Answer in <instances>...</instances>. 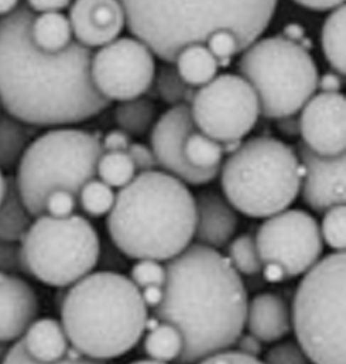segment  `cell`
I'll list each match as a JSON object with an SVG mask.
<instances>
[{
  "label": "cell",
  "instance_id": "cell-1",
  "mask_svg": "<svg viewBox=\"0 0 346 364\" xmlns=\"http://www.w3.org/2000/svg\"><path fill=\"white\" fill-rule=\"evenodd\" d=\"M35 13L21 3L0 17V106L32 127L90 120L110 106L91 80L92 51L77 41L60 53L39 50L31 39Z\"/></svg>",
  "mask_w": 346,
  "mask_h": 364
},
{
  "label": "cell",
  "instance_id": "cell-2",
  "mask_svg": "<svg viewBox=\"0 0 346 364\" xmlns=\"http://www.w3.org/2000/svg\"><path fill=\"white\" fill-rule=\"evenodd\" d=\"M165 269L163 301L153 316L175 326L183 337L175 363H198L232 348L244 333L249 300L241 275L225 255L191 243Z\"/></svg>",
  "mask_w": 346,
  "mask_h": 364
},
{
  "label": "cell",
  "instance_id": "cell-3",
  "mask_svg": "<svg viewBox=\"0 0 346 364\" xmlns=\"http://www.w3.org/2000/svg\"><path fill=\"white\" fill-rule=\"evenodd\" d=\"M106 227L124 256L169 262L194 240V196L163 171L138 173L116 194Z\"/></svg>",
  "mask_w": 346,
  "mask_h": 364
},
{
  "label": "cell",
  "instance_id": "cell-4",
  "mask_svg": "<svg viewBox=\"0 0 346 364\" xmlns=\"http://www.w3.org/2000/svg\"><path fill=\"white\" fill-rule=\"evenodd\" d=\"M125 26L161 61L215 31L232 32L244 51L269 26L278 0H119Z\"/></svg>",
  "mask_w": 346,
  "mask_h": 364
},
{
  "label": "cell",
  "instance_id": "cell-5",
  "mask_svg": "<svg viewBox=\"0 0 346 364\" xmlns=\"http://www.w3.org/2000/svg\"><path fill=\"white\" fill-rule=\"evenodd\" d=\"M147 318L141 289L113 271L88 274L62 299L61 323L69 344L97 360L116 359L135 348Z\"/></svg>",
  "mask_w": 346,
  "mask_h": 364
},
{
  "label": "cell",
  "instance_id": "cell-6",
  "mask_svg": "<svg viewBox=\"0 0 346 364\" xmlns=\"http://www.w3.org/2000/svg\"><path fill=\"white\" fill-rule=\"evenodd\" d=\"M225 200L253 219H266L296 201L303 166L296 150L271 136L242 143L220 166Z\"/></svg>",
  "mask_w": 346,
  "mask_h": 364
},
{
  "label": "cell",
  "instance_id": "cell-7",
  "mask_svg": "<svg viewBox=\"0 0 346 364\" xmlns=\"http://www.w3.org/2000/svg\"><path fill=\"white\" fill-rule=\"evenodd\" d=\"M102 153L98 136L82 129H51L33 139L14 176L29 213L35 219L44 215V203L54 190H67L77 197L82 186L97 178Z\"/></svg>",
  "mask_w": 346,
  "mask_h": 364
},
{
  "label": "cell",
  "instance_id": "cell-8",
  "mask_svg": "<svg viewBox=\"0 0 346 364\" xmlns=\"http://www.w3.org/2000/svg\"><path fill=\"white\" fill-rule=\"evenodd\" d=\"M291 328L313 364H345V252L320 259L298 284Z\"/></svg>",
  "mask_w": 346,
  "mask_h": 364
},
{
  "label": "cell",
  "instance_id": "cell-9",
  "mask_svg": "<svg viewBox=\"0 0 346 364\" xmlns=\"http://www.w3.org/2000/svg\"><path fill=\"white\" fill-rule=\"evenodd\" d=\"M239 76L257 94L266 119L296 116L318 90V66L309 51L283 36L253 41L238 62Z\"/></svg>",
  "mask_w": 346,
  "mask_h": 364
},
{
  "label": "cell",
  "instance_id": "cell-10",
  "mask_svg": "<svg viewBox=\"0 0 346 364\" xmlns=\"http://www.w3.org/2000/svg\"><path fill=\"white\" fill-rule=\"evenodd\" d=\"M28 275L53 287H70L92 272L101 257L95 227L80 215H41L20 242Z\"/></svg>",
  "mask_w": 346,
  "mask_h": 364
},
{
  "label": "cell",
  "instance_id": "cell-11",
  "mask_svg": "<svg viewBox=\"0 0 346 364\" xmlns=\"http://www.w3.org/2000/svg\"><path fill=\"white\" fill-rule=\"evenodd\" d=\"M190 110L195 128L219 143L242 141L261 114L253 87L232 73L219 75L200 87Z\"/></svg>",
  "mask_w": 346,
  "mask_h": 364
},
{
  "label": "cell",
  "instance_id": "cell-12",
  "mask_svg": "<svg viewBox=\"0 0 346 364\" xmlns=\"http://www.w3.org/2000/svg\"><path fill=\"white\" fill-rule=\"evenodd\" d=\"M254 238L261 263L281 265L287 279L306 274L323 253L319 224L301 209H286L266 218Z\"/></svg>",
  "mask_w": 346,
  "mask_h": 364
},
{
  "label": "cell",
  "instance_id": "cell-13",
  "mask_svg": "<svg viewBox=\"0 0 346 364\" xmlns=\"http://www.w3.org/2000/svg\"><path fill=\"white\" fill-rule=\"evenodd\" d=\"M156 55L136 38H121L101 47L91 58V80L104 100L124 102L150 90Z\"/></svg>",
  "mask_w": 346,
  "mask_h": 364
},
{
  "label": "cell",
  "instance_id": "cell-14",
  "mask_svg": "<svg viewBox=\"0 0 346 364\" xmlns=\"http://www.w3.org/2000/svg\"><path fill=\"white\" fill-rule=\"evenodd\" d=\"M188 105H176L168 109L154 122L150 142L158 166L185 184L202 186L215 181L220 169H197L184 157V142L195 131Z\"/></svg>",
  "mask_w": 346,
  "mask_h": 364
},
{
  "label": "cell",
  "instance_id": "cell-15",
  "mask_svg": "<svg viewBox=\"0 0 346 364\" xmlns=\"http://www.w3.org/2000/svg\"><path fill=\"white\" fill-rule=\"evenodd\" d=\"M298 117L303 143L320 156H338L345 153V95L315 94Z\"/></svg>",
  "mask_w": 346,
  "mask_h": 364
},
{
  "label": "cell",
  "instance_id": "cell-16",
  "mask_svg": "<svg viewBox=\"0 0 346 364\" xmlns=\"http://www.w3.org/2000/svg\"><path fill=\"white\" fill-rule=\"evenodd\" d=\"M303 166L301 194L304 203L323 215L337 205H345V153L320 156L303 142L296 150Z\"/></svg>",
  "mask_w": 346,
  "mask_h": 364
},
{
  "label": "cell",
  "instance_id": "cell-17",
  "mask_svg": "<svg viewBox=\"0 0 346 364\" xmlns=\"http://www.w3.org/2000/svg\"><path fill=\"white\" fill-rule=\"evenodd\" d=\"M67 18L76 41L90 50L119 39L125 26L119 0H75Z\"/></svg>",
  "mask_w": 346,
  "mask_h": 364
},
{
  "label": "cell",
  "instance_id": "cell-18",
  "mask_svg": "<svg viewBox=\"0 0 346 364\" xmlns=\"http://www.w3.org/2000/svg\"><path fill=\"white\" fill-rule=\"evenodd\" d=\"M39 315V299L21 275L0 274V343H16Z\"/></svg>",
  "mask_w": 346,
  "mask_h": 364
},
{
  "label": "cell",
  "instance_id": "cell-19",
  "mask_svg": "<svg viewBox=\"0 0 346 364\" xmlns=\"http://www.w3.org/2000/svg\"><path fill=\"white\" fill-rule=\"evenodd\" d=\"M194 240L200 245L219 250L231 241L238 230V215L225 196L206 190L194 197Z\"/></svg>",
  "mask_w": 346,
  "mask_h": 364
},
{
  "label": "cell",
  "instance_id": "cell-20",
  "mask_svg": "<svg viewBox=\"0 0 346 364\" xmlns=\"http://www.w3.org/2000/svg\"><path fill=\"white\" fill-rule=\"evenodd\" d=\"M244 327L263 344L276 343L291 331V309L279 294L261 293L247 303Z\"/></svg>",
  "mask_w": 346,
  "mask_h": 364
},
{
  "label": "cell",
  "instance_id": "cell-21",
  "mask_svg": "<svg viewBox=\"0 0 346 364\" xmlns=\"http://www.w3.org/2000/svg\"><path fill=\"white\" fill-rule=\"evenodd\" d=\"M26 353L36 362H58L69 349V340L62 323L53 318L36 319L21 338Z\"/></svg>",
  "mask_w": 346,
  "mask_h": 364
},
{
  "label": "cell",
  "instance_id": "cell-22",
  "mask_svg": "<svg viewBox=\"0 0 346 364\" xmlns=\"http://www.w3.org/2000/svg\"><path fill=\"white\" fill-rule=\"evenodd\" d=\"M33 219L21 198L14 176L6 178V191L0 201V240L20 243Z\"/></svg>",
  "mask_w": 346,
  "mask_h": 364
},
{
  "label": "cell",
  "instance_id": "cell-23",
  "mask_svg": "<svg viewBox=\"0 0 346 364\" xmlns=\"http://www.w3.org/2000/svg\"><path fill=\"white\" fill-rule=\"evenodd\" d=\"M173 63L184 82L194 88L213 80L219 70V63L204 43L185 46Z\"/></svg>",
  "mask_w": 346,
  "mask_h": 364
},
{
  "label": "cell",
  "instance_id": "cell-24",
  "mask_svg": "<svg viewBox=\"0 0 346 364\" xmlns=\"http://www.w3.org/2000/svg\"><path fill=\"white\" fill-rule=\"evenodd\" d=\"M31 39L45 53H60L73 41L69 18L61 11L40 13L31 23Z\"/></svg>",
  "mask_w": 346,
  "mask_h": 364
},
{
  "label": "cell",
  "instance_id": "cell-25",
  "mask_svg": "<svg viewBox=\"0 0 346 364\" xmlns=\"http://www.w3.org/2000/svg\"><path fill=\"white\" fill-rule=\"evenodd\" d=\"M36 127L20 122L10 114H0V169L10 171L18 165L21 157L32 138Z\"/></svg>",
  "mask_w": 346,
  "mask_h": 364
},
{
  "label": "cell",
  "instance_id": "cell-26",
  "mask_svg": "<svg viewBox=\"0 0 346 364\" xmlns=\"http://www.w3.org/2000/svg\"><path fill=\"white\" fill-rule=\"evenodd\" d=\"M345 4L334 9L322 28V48L333 70L345 76Z\"/></svg>",
  "mask_w": 346,
  "mask_h": 364
},
{
  "label": "cell",
  "instance_id": "cell-27",
  "mask_svg": "<svg viewBox=\"0 0 346 364\" xmlns=\"http://www.w3.org/2000/svg\"><path fill=\"white\" fill-rule=\"evenodd\" d=\"M156 120V106L148 98H134L120 102L114 110V122L119 129L129 136H143L150 131Z\"/></svg>",
  "mask_w": 346,
  "mask_h": 364
},
{
  "label": "cell",
  "instance_id": "cell-28",
  "mask_svg": "<svg viewBox=\"0 0 346 364\" xmlns=\"http://www.w3.org/2000/svg\"><path fill=\"white\" fill-rule=\"evenodd\" d=\"M183 337L180 331L169 323L160 322L148 330L144 338V352L151 360L169 363L176 362L183 352Z\"/></svg>",
  "mask_w": 346,
  "mask_h": 364
},
{
  "label": "cell",
  "instance_id": "cell-29",
  "mask_svg": "<svg viewBox=\"0 0 346 364\" xmlns=\"http://www.w3.org/2000/svg\"><path fill=\"white\" fill-rule=\"evenodd\" d=\"M153 82L158 98L171 105V107L182 103L190 106L197 91L194 90V87H190L184 82L180 75L178 73L175 63L168 62H165L158 69H156V76Z\"/></svg>",
  "mask_w": 346,
  "mask_h": 364
},
{
  "label": "cell",
  "instance_id": "cell-30",
  "mask_svg": "<svg viewBox=\"0 0 346 364\" xmlns=\"http://www.w3.org/2000/svg\"><path fill=\"white\" fill-rule=\"evenodd\" d=\"M222 143L206 136L201 131H193L184 142V157L197 169H220L223 161Z\"/></svg>",
  "mask_w": 346,
  "mask_h": 364
},
{
  "label": "cell",
  "instance_id": "cell-31",
  "mask_svg": "<svg viewBox=\"0 0 346 364\" xmlns=\"http://www.w3.org/2000/svg\"><path fill=\"white\" fill-rule=\"evenodd\" d=\"M138 171L126 151H103L97 165V176L112 188L132 182Z\"/></svg>",
  "mask_w": 346,
  "mask_h": 364
},
{
  "label": "cell",
  "instance_id": "cell-32",
  "mask_svg": "<svg viewBox=\"0 0 346 364\" xmlns=\"http://www.w3.org/2000/svg\"><path fill=\"white\" fill-rule=\"evenodd\" d=\"M225 257L239 275L253 277L263 269L256 238L252 234H242L227 243Z\"/></svg>",
  "mask_w": 346,
  "mask_h": 364
},
{
  "label": "cell",
  "instance_id": "cell-33",
  "mask_svg": "<svg viewBox=\"0 0 346 364\" xmlns=\"http://www.w3.org/2000/svg\"><path fill=\"white\" fill-rule=\"evenodd\" d=\"M116 200V193L101 179L85 183L77 194L82 210L91 218H102L110 212Z\"/></svg>",
  "mask_w": 346,
  "mask_h": 364
},
{
  "label": "cell",
  "instance_id": "cell-34",
  "mask_svg": "<svg viewBox=\"0 0 346 364\" xmlns=\"http://www.w3.org/2000/svg\"><path fill=\"white\" fill-rule=\"evenodd\" d=\"M345 205L330 208L323 215L320 228L322 240L334 250L345 252Z\"/></svg>",
  "mask_w": 346,
  "mask_h": 364
},
{
  "label": "cell",
  "instance_id": "cell-35",
  "mask_svg": "<svg viewBox=\"0 0 346 364\" xmlns=\"http://www.w3.org/2000/svg\"><path fill=\"white\" fill-rule=\"evenodd\" d=\"M1 364H107L104 360H97V359H91L82 355L76 348H73L72 345L69 346L66 355L62 358L58 362H53V363H40L33 360L25 350L22 341L18 340L14 344L11 345L7 350V353L4 355Z\"/></svg>",
  "mask_w": 346,
  "mask_h": 364
},
{
  "label": "cell",
  "instance_id": "cell-36",
  "mask_svg": "<svg viewBox=\"0 0 346 364\" xmlns=\"http://www.w3.org/2000/svg\"><path fill=\"white\" fill-rule=\"evenodd\" d=\"M205 43L207 50L216 58L219 66L227 68L232 61L234 55H237L238 53H242L241 44L237 39V36L227 29L215 31L212 35H209V38Z\"/></svg>",
  "mask_w": 346,
  "mask_h": 364
},
{
  "label": "cell",
  "instance_id": "cell-37",
  "mask_svg": "<svg viewBox=\"0 0 346 364\" xmlns=\"http://www.w3.org/2000/svg\"><path fill=\"white\" fill-rule=\"evenodd\" d=\"M134 284L141 290L147 286H160L163 287L166 279V269L161 262L156 260H138L131 269V278Z\"/></svg>",
  "mask_w": 346,
  "mask_h": 364
},
{
  "label": "cell",
  "instance_id": "cell-38",
  "mask_svg": "<svg viewBox=\"0 0 346 364\" xmlns=\"http://www.w3.org/2000/svg\"><path fill=\"white\" fill-rule=\"evenodd\" d=\"M77 206V197L67 190H54L48 194L44 203V215L53 218H67L75 215Z\"/></svg>",
  "mask_w": 346,
  "mask_h": 364
},
{
  "label": "cell",
  "instance_id": "cell-39",
  "mask_svg": "<svg viewBox=\"0 0 346 364\" xmlns=\"http://www.w3.org/2000/svg\"><path fill=\"white\" fill-rule=\"evenodd\" d=\"M265 364H309L306 352L296 343L287 341L272 346L265 355Z\"/></svg>",
  "mask_w": 346,
  "mask_h": 364
},
{
  "label": "cell",
  "instance_id": "cell-40",
  "mask_svg": "<svg viewBox=\"0 0 346 364\" xmlns=\"http://www.w3.org/2000/svg\"><path fill=\"white\" fill-rule=\"evenodd\" d=\"M0 274L28 275L20 243L0 240Z\"/></svg>",
  "mask_w": 346,
  "mask_h": 364
},
{
  "label": "cell",
  "instance_id": "cell-41",
  "mask_svg": "<svg viewBox=\"0 0 346 364\" xmlns=\"http://www.w3.org/2000/svg\"><path fill=\"white\" fill-rule=\"evenodd\" d=\"M129 159L134 162L138 173L142 172H151L157 171L158 164L156 160V156L151 150V147L139 142H132L126 150Z\"/></svg>",
  "mask_w": 346,
  "mask_h": 364
},
{
  "label": "cell",
  "instance_id": "cell-42",
  "mask_svg": "<svg viewBox=\"0 0 346 364\" xmlns=\"http://www.w3.org/2000/svg\"><path fill=\"white\" fill-rule=\"evenodd\" d=\"M195 364H265L261 362L259 358H253V356H247L244 353H241L238 350H223L215 355H210L207 358H205L202 360H200Z\"/></svg>",
  "mask_w": 346,
  "mask_h": 364
},
{
  "label": "cell",
  "instance_id": "cell-43",
  "mask_svg": "<svg viewBox=\"0 0 346 364\" xmlns=\"http://www.w3.org/2000/svg\"><path fill=\"white\" fill-rule=\"evenodd\" d=\"M131 143V136L126 132L121 129H113L103 136L101 146L103 151H126Z\"/></svg>",
  "mask_w": 346,
  "mask_h": 364
},
{
  "label": "cell",
  "instance_id": "cell-44",
  "mask_svg": "<svg viewBox=\"0 0 346 364\" xmlns=\"http://www.w3.org/2000/svg\"><path fill=\"white\" fill-rule=\"evenodd\" d=\"M234 346H237L235 350L244 353L247 356H253V358H259L263 353V343L256 338L254 336H252L250 333L247 334H241L238 337V340L235 341Z\"/></svg>",
  "mask_w": 346,
  "mask_h": 364
},
{
  "label": "cell",
  "instance_id": "cell-45",
  "mask_svg": "<svg viewBox=\"0 0 346 364\" xmlns=\"http://www.w3.org/2000/svg\"><path fill=\"white\" fill-rule=\"evenodd\" d=\"M342 84H344V76L337 73L335 70L327 72L318 79V88L320 90V92H325V94L340 92L342 88Z\"/></svg>",
  "mask_w": 346,
  "mask_h": 364
},
{
  "label": "cell",
  "instance_id": "cell-46",
  "mask_svg": "<svg viewBox=\"0 0 346 364\" xmlns=\"http://www.w3.org/2000/svg\"><path fill=\"white\" fill-rule=\"evenodd\" d=\"M72 0H26V6L33 13L61 11L70 4Z\"/></svg>",
  "mask_w": 346,
  "mask_h": 364
},
{
  "label": "cell",
  "instance_id": "cell-47",
  "mask_svg": "<svg viewBox=\"0 0 346 364\" xmlns=\"http://www.w3.org/2000/svg\"><path fill=\"white\" fill-rule=\"evenodd\" d=\"M283 38L287 39V41L300 44L301 47H304L308 51L312 47L310 41H308L306 38V29L300 23H288V25H286L285 29H283Z\"/></svg>",
  "mask_w": 346,
  "mask_h": 364
},
{
  "label": "cell",
  "instance_id": "cell-48",
  "mask_svg": "<svg viewBox=\"0 0 346 364\" xmlns=\"http://www.w3.org/2000/svg\"><path fill=\"white\" fill-rule=\"evenodd\" d=\"M297 4L313 10V11H328L344 4L345 0H294Z\"/></svg>",
  "mask_w": 346,
  "mask_h": 364
},
{
  "label": "cell",
  "instance_id": "cell-49",
  "mask_svg": "<svg viewBox=\"0 0 346 364\" xmlns=\"http://www.w3.org/2000/svg\"><path fill=\"white\" fill-rule=\"evenodd\" d=\"M263 275H264L265 281L269 284H279L287 279L286 272L281 265L275 263L263 264V269H261Z\"/></svg>",
  "mask_w": 346,
  "mask_h": 364
},
{
  "label": "cell",
  "instance_id": "cell-50",
  "mask_svg": "<svg viewBox=\"0 0 346 364\" xmlns=\"http://www.w3.org/2000/svg\"><path fill=\"white\" fill-rule=\"evenodd\" d=\"M141 293L146 306H150L153 309L163 301V289L160 286H147L141 290Z\"/></svg>",
  "mask_w": 346,
  "mask_h": 364
},
{
  "label": "cell",
  "instance_id": "cell-51",
  "mask_svg": "<svg viewBox=\"0 0 346 364\" xmlns=\"http://www.w3.org/2000/svg\"><path fill=\"white\" fill-rule=\"evenodd\" d=\"M278 125L279 129L288 136H294L297 134H300V124H298V119H294V116H288V117H283L278 120Z\"/></svg>",
  "mask_w": 346,
  "mask_h": 364
},
{
  "label": "cell",
  "instance_id": "cell-52",
  "mask_svg": "<svg viewBox=\"0 0 346 364\" xmlns=\"http://www.w3.org/2000/svg\"><path fill=\"white\" fill-rule=\"evenodd\" d=\"M20 6V0H0V17L14 11Z\"/></svg>",
  "mask_w": 346,
  "mask_h": 364
},
{
  "label": "cell",
  "instance_id": "cell-53",
  "mask_svg": "<svg viewBox=\"0 0 346 364\" xmlns=\"http://www.w3.org/2000/svg\"><path fill=\"white\" fill-rule=\"evenodd\" d=\"M4 191H6V178H4V175H3V172L0 169V201H1L3 196H4Z\"/></svg>",
  "mask_w": 346,
  "mask_h": 364
},
{
  "label": "cell",
  "instance_id": "cell-54",
  "mask_svg": "<svg viewBox=\"0 0 346 364\" xmlns=\"http://www.w3.org/2000/svg\"><path fill=\"white\" fill-rule=\"evenodd\" d=\"M7 350H9V346H7V344H3V343H0V360H3L4 355L7 353Z\"/></svg>",
  "mask_w": 346,
  "mask_h": 364
},
{
  "label": "cell",
  "instance_id": "cell-55",
  "mask_svg": "<svg viewBox=\"0 0 346 364\" xmlns=\"http://www.w3.org/2000/svg\"><path fill=\"white\" fill-rule=\"evenodd\" d=\"M131 364H168L163 363V362H157V360H151V359H148V360H138V362H134V363Z\"/></svg>",
  "mask_w": 346,
  "mask_h": 364
},
{
  "label": "cell",
  "instance_id": "cell-56",
  "mask_svg": "<svg viewBox=\"0 0 346 364\" xmlns=\"http://www.w3.org/2000/svg\"><path fill=\"white\" fill-rule=\"evenodd\" d=\"M0 364H1V360H0Z\"/></svg>",
  "mask_w": 346,
  "mask_h": 364
}]
</instances>
